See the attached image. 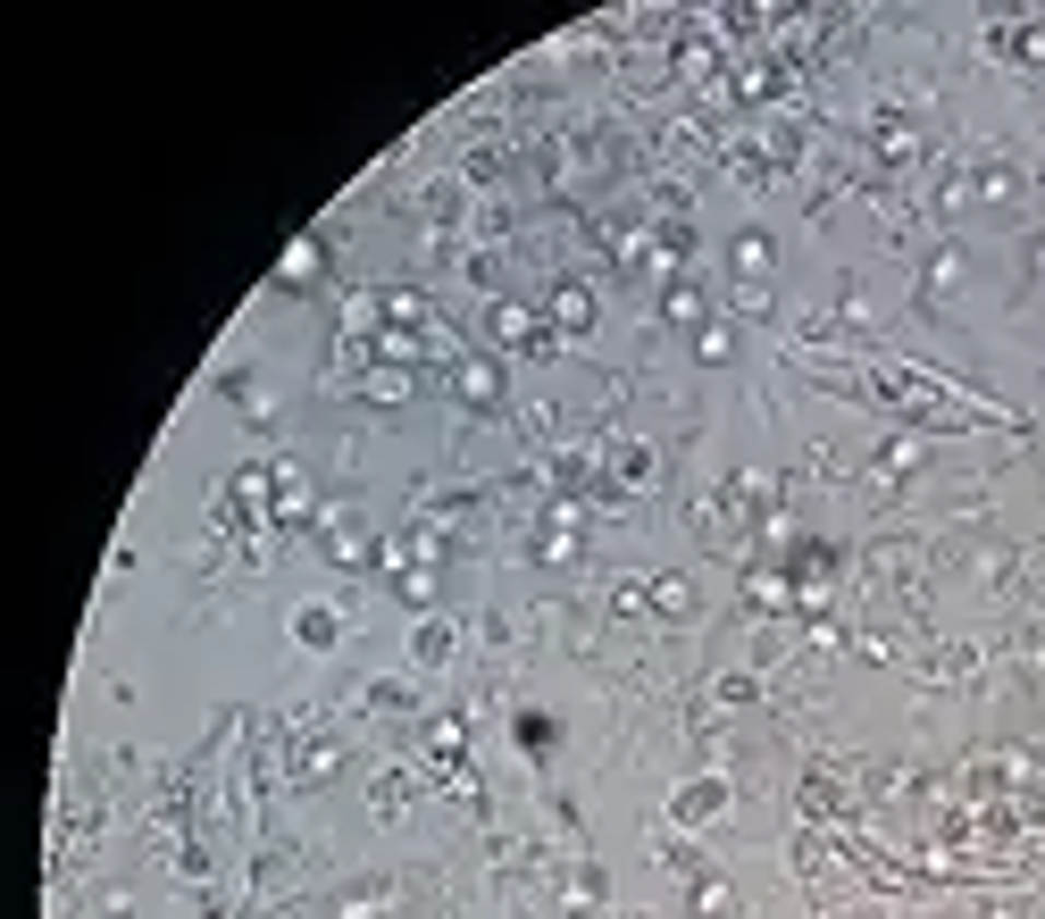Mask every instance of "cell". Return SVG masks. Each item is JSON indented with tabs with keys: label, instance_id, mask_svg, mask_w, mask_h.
Returning <instances> with one entry per match:
<instances>
[{
	"label": "cell",
	"instance_id": "277c9868",
	"mask_svg": "<svg viewBox=\"0 0 1045 919\" xmlns=\"http://www.w3.org/2000/svg\"><path fill=\"white\" fill-rule=\"evenodd\" d=\"M451 644H460V627H451V618H419V636H410V660H419V669H444Z\"/></svg>",
	"mask_w": 1045,
	"mask_h": 919
},
{
	"label": "cell",
	"instance_id": "e0dca14e",
	"mask_svg": "<svg viewBox=\"0 0 1045 919\" xmlns=\"http://www.w3.org/2000/svg\"><path fill=\"white\" fill-rule=\"evenodd\" d=\"M1029 260H1037V276H1045V235H1037V243H1029Z\"/></svg>",
	"mask_w": 1045,
	"mask_h": 919
},
{
	"label": "cell",
	"instance_id": "3957f363",
	"mask_svg": "<svg viewBox=\"0 0 1045 919\" xmlns=\"http://www.w3.org/2000/svg\"><path fill=\"white\" fill-rule=\"evenodd\" d=\"M293 644H302V652H334V644H343V611H327V602L293 611Z\"/></svg>",
	"mask_w": 1045,
	"mask_h": 919
},
{
	"label": "cell",
	"instance_id": "4fadbf2b",
	"mask_svg": "<svg viewBox=\"0 0 1045 919\" xmlns=\"http://www.w3.org/2000/svg\"><path fill=\"white\" fill-rule=\"evenodd\" d=\"M737 268L744 276H770V235H737Z\"/></svg>",
	"mask_w": 1045,
	"mask_h": 919
},
{
	"label": "cell",
	"instance_id": "2e32d148",
	"mask_svg": "<svg viewBox=\"0 0 1045 919\" xmlns=\"http://www.w3.org/2000/svg\"><path fill=\"white\" fill-rule=\"evenodd\" d=\"M661 309L678 318V327H686V318H703V302H694V284H669V302H661Z\"/></svg>",
	"mask_w": 1045,
	"mask_h": 919
},
{
	"label": "cell",
	"instance_id": "ba28073f",
	"mask_svg": "<svg viewBox=\"0 0 1045 919\" xmlns=\"http://www.w3.org/2000/svg\"><path fill=\"white\" fill-rule=\"evenodd\" d=\"M519 753H552V744H561V719H544V710H519Z\"/></svg>",
	"mask_w": 1045,
	"mask_h": 919
},
{
	"label": "cell",
	"instance_id": "52a82bcc",
	"mask_svg": "<svg viewBox=\"0 0 1045 919\" xmlns=\"http://www.w3.org/2000/svg\"><path fill=\"white\" fill-rule=\"evenodd\" d=\"M451 385H460V401H494L502 393V368H494V360H460V377H451Z\"/></svg>",
	"mask_w": 1045,
	"mask_h": 919
},
{
	"label": "cell",
	"instance_id": "8fae6325",
	"mask_svg": "<svg viewBox=\"0 0 1045 919\" xmlns=\"http://www.w3.org/2000/svg\"><path fill=\"white\" fill-rule=\"evenodd\" d=\"M368 802H377V820H394V811L410 802V778H402V769H385V778H377V794H368Z\"/></svg>",
	"mask_w": 1045,
	"mask_h": 919
},
{
	"label": "cell",
	"instance_id": "9c48e42d",
	"mask_svg": "<svg viewBox=\"0 0 1045 919\" xmlns=\"http://www.w3.org/2000/svg\"><path fill=\"white\" fill-rule=\"evenodd\" d=\"M536 552H544V561H570V552H577V527H570V510H552V527L536 535Z\"/></svg>",
	"mask_w": 1045,
	"mask_h": 919
},
{
	"label": "cell",
	"instance_id": "30bf717a",
	"mask_svg": "<svg viewBox=\"0 0 1045 919\" xmlns=\"http://www.w3.org/2000/svg\"><path fill=\"white\" fill-rule=\"evenodd\" d=\"M360 393H368V401H410V368H368Z\"/></svg>",
	"mask_w": 1045,
	"mask_h": 919
},
{
	"label": "cell",
	"instance_id": "7c38bea8",
	"mask_svg": "<svg viewBox=\"0 0 1045 919\" xmlns=\"http://www.w3.org/2000/svg\"><path fill=\"white\" fill-rule=\"evenodd\" d=\"M653 611H694V593H686V577H653Z\"/></svg>",
	"mask_w": 1045,
	"mask_h": 919
},
{
	"label": "cell",
	"instance_id": "5bb4252c",
	"mask_svg": "<svg viewBox=\"0 0 1045 919\" xmlns=\"http://www.w3.org/2000/svg\"><path fill=\"white\" fill-rule=\"evenodd\" d=\"M694 352H703V368H719V360L737 352V334H728V327H703V334H694Z\"/></svg>",
	"mask_w": 1045,
	"mask_h": 919
},
{
	"label": "cell",
	"instance_id": "8992f818",
	"mask_svg": "<svg viewBox=\"0 0 1045 919\" xmlns=\"http://www.w3.org/2000/svg\"><path fill=\"white\" fill-rule=\"evenodd\" d=\"M318 268H327V251H318V243H293L285 260H277V284H285V293H302V284H318Z\"/></svg>",
	"mask_w": 1045,
	"mask_h": 919
},
{
	"label": "cell",
	"instance_id": "9a60e30c",
	"mask_svg": "<svg viewBox=\"0 0 1045 919\" xmlns=\"http://www.w3.org/2000/svg\"><path fill=\"white\" fill-rule=\"evenodd\" d=\"M619 476H627V485H653V451H644V444H619Z\"/></svg>",
	"mask_w": 1045,
	"mask_h": 919
},
{
	"label": "cell",
	"instance_id": "7a4b0ae2",
	"mask_svg": "<svg viewBox=\"0 0 1045 919\" xmlns=\"http://www.w3.org/2000/svg\"><path fill=\"white\" fill-rule=\"evenodd\" d=\"M494 334L519 343V352H552V327H536V309H519V302H494Z\"/></svg>",
	"mask_w": 1045,
	"mask_h": 919
},
{
	"label": "cell",
	"instance_id": "6da1fadb",
	"mask_svg": "<svg viewBox=\"0 0 1045 919\" xmlns=\"http://www.w3.org/2000/svg\"><path fill=\"white\" fill-rule=\"evenodd\" d=\"M719 811H728V786H719V778H694V786L669 794V820H678V827H703V820H719Z\"/></svg>",
	"mask_w": 1045,
	"mask_h": 919
},
{
	"label": "cell",
	"instance_id": "5b68a950",
	"mask_svg": "<svg viewBox=\"0 0 1045 919\" xmlns=\"http://www.w3.org/2000/svg\"><path fill=\"white\" fill-rule=\"evenodd\" d=\"M552 327L586 334V327H595V293H586V284H561V293H552Z\"/></svg>",
	"mask_w": 1045,
	"mask_h": 919
}]
</instances>
